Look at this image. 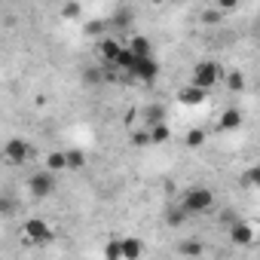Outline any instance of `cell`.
I'll list each match as a JSON object with an SVG mask.
<instances>
[{
    "instance_id": "2",
    "label": "cell",
    "mask_w": 260,
    "mask_h": 260,
    "mask_svg": "<svg viewBox=\"0 0 260 260\" xmlns=\"http://www.w3.org/2000/svg\"><path fill=\"white\" fill-rule=\"evenodd\" d=\"M181 208H184L187 214H205V211L214 208V193H211L208 187H193V190H187Z\"/></svg>"
},
{
    "instance_id": "9",
    "label": "cell",
    "mask_w": 260,
    "mask_h": 260,
    "mask_svg": "<svg viewBox=\"0 0 260 260\" xmlns=\"http://www.w3.org/2000/svg\"><path fill=\"white\" fill-rule=\"evenodd\" d=\"M230 242H233V245H251V242H254V230H251L245 220H236V223L230 226Z\"/></svg>"
},
{
    "instance_id": "13",
    "label": "cell",
    "mask_w": 260,
    "mask_h": 260,
    "mask_svg": "<svg viewBox=\"0 0 260 260\" xmlns=\"http://www.w3.org/2000/svg\"><path fill=\"white\" fill-rule=\"evenodd\" d=\"M46 169H49V172H61V169H68V153H58V150L49 153V156H46Z\"/></svg>"
},
{
    "instance_id": "8",
    "label": "cell",
    "mask_w": 260,
    "mask_h": 260,
    "mask_svg": "<svg viewBox=\"0 0 260 260\" xmlns=\"http://www.w3.org/2000/svg\"><path fill=\"white\" fill-rule=\"evenodd\" d=\"M122 49H125L122 40H98V55H101L107 64H116V58H119Z\"/></svg>"
},
{
    "instance_id": "21",
    "label": "cell",
    "mask_w": 260,
    "mask_h": 260,
    "mask_svg": "<svg viewBox=\"0 0 260 260\" xmlns=\"http://www.w3.org/2000/svg\"><path fill=\"white\" fill-rule=\"evenodd\" d=\"M205 144V132L202 128H190L187 132V147H202Z\"/></svg>"
},
{
    "instance_id": "1",
    "label": "cell",
    "mask_w": 260,
    "mask_h": 260,
    "mask_svg": "<svg viewBox=\"0 0 260 260\" xmlns=\"http://www.w3.org/2000/svg\"><path fill=\"white\" fill-rule=\"evenodd\" d=\"M220 80H223V71H220L217 61H199V64L193 68V74H190V83L199 86V89H205V92L214 89Z\"/></svg>"
},
{
    "instance_id": "16",
    "label": "cell",
    "mask_w": 260,
    "mask_h": 260,
    "mask_svg": "<svg viewBox=\"0 0 260 260\" xmlns=\"http://www.w3.org/2000/svg\"><path fill=\"white\" fill-rule=\"evenodd\" d=\"M226 89H230V92H245V77H242L239 71L226 74Z\"/></svg>"
},
{
    "instance_id": "17",
    "label": "cell",
    "mask_w": 260,
    "mask_h": 260,
    "mask_svg": "<svg viewBox=\"0 0 260 260\" xmlns=\"http://www.w3.org/2000/svg\"><path fill=\"white\" fill-rule=\"evenodd\" d=\"M144 122H147V128L156 125V122H162V107H159V104L147 107V110H144Z\"/></svg>"
},
{
    "instance_id": "19",
    "label": "cell",
    "mask_w": 260,
    "mask_h": 260,
    "mask_svg": "<svg viewBox=\"0 0 260 260\" xmlns=\"http://www.w3.org/2000/svg\"><path fill=\"white\" fill-rule=\"evenodd\" d=\"M86 166V153L83 150H68V169H83Z\"/></svg>"
},
{
    "instance_id": "4",
    "label": "cell",
    "mask_w": 260,
    "mask_h": 260,
    "mask_svg": "<svg viewBox=\"0 0 260 260\" xmlns=\"http://www.w3.org/2000/svg\"><path fill=\"white\" fill-rule=\"evenodd\" d=\"M22 236L28 239V242H49L52 239V230H49V223L46 220H40V217H28L25 220V226H22Z\"/></svg>"
},
{
    "instance_id": "14",
    "label": "cell",
    "mask_w": 260,
    "mask_h": 260,
    "mask_svg": "<svg viewBox=\"0 0 260 260\" xmlns=\"http://www.w3.org/2000/svg\"><path fill=\"white\" fill-rule=\"evenodd\" d=\"M128 49H132L138 58L141 55H150V40L147 37H132V40H128Z\"/></svg>"
},
{
    "instance_id": "22",
    "label": "cell",
    "mask_w": 260,
    "mask_h": 260,
    "mask_svg": "<svg viewBox=\"0 0 260 260\" xmlns=\"http://www.w3.org/2000/svg\"><path fill=\"white\" fill-rule=\"evenodd\" d=\"M181 254H193V257H196V254H202V245H199V242H184V245H181Z\"/></svg>"
},
{
    "instance_id": "23",
    "label": "cell",
    "mask_w": 260,
    "mask_h": 260,
    "mask_svg": "<svg viewBox=\"0 0 260 260\" xmlns=\"http://www.w3.org/2000/svg\"><path fill=\"white\" fill-rule=\"evenodd\" d=\"M217 7H220L223 13H230V10H236V7H239V0H217Z\"/></svg>"
},
{
    "instance_id": "12",
    "label": "cell",
    "mask_w": 260,
    "mask_h": 260,
    "mask_svg": "<svg viewBox=\"0 0 260 260\" xmlns=\"http://www.w3.org/2000/svg\"><path fill=\"white\" fill-rule=\"evenodd\" d=\"M169 138H172V132H169V125H166V122L150 125V141H153V144H166Z\"/></svg>"
},
{
    "instance_id": "3",
    "label": "cell",
    "mask_w": 260,
    "mask_h": 260,
    "mask_svg": "<svg viewBox=\"0 0 260 260\" xmlns=\"http://www.w3.org/2000/svg\"><path fill=\"white\" fill-rule=\"evenodd\" d=\"M55 172H49V169H43V172H37V175H31V181H28V190H31V196H37V199H46L52 190H55V178H52Z\"/></svg>"
},
{
    "instance_id": "5",
    "label": "cell",
    "mask_w": 260,
    "mask_h": 260,
    "mask_svg": "<svg viewBox=\"0 0 260 260\" xmlns=\"http://www.w3.org/2000/svg\"><path fill=\"white\" fill-rule=\"evenodd\" d=\"M28 156H31V147H28L25 138H10V141H7V147H4V159H7L10 166H22Z\"/></svg>"
},
{
    "instance_id": "7",
    "label": "cell",
    "mask_w": 260,
    "mask_h": 260,
    "mask_svg": "<svg viewBox=\"0 0 260 260\" xmlns=\"http://www.w3.org/2000/svg\"><path fill=\"white\" fill-rule=\"evenodd\" d=\"M242 122H245V113H242L239 107H230V110H223V113H220L217 128H220V132H236Z\"/></svg>"
},
{
    "instance_id": "25",
    "label": "cell",
    "mask_w": 260,
    "mask_h": 260,
    "mask_svg": "<svg viewBox=\"0 0 260 260\" xmlns=\"http://www.w3.org/2000/svg\"><path fill=\"white\" fill-rule=\"evenodd\" d=\"M0 211H4V214H13V202H10V199H0Z\"/></svg>"
},
{
    "instance_id": "11",
    "label": "cell",
    "mask_w": 260,
    "mask_h": 260,
    "mask_svg": "<svg viewBox=\"0 0 260 260\" xmlns=\"http://www.w3.org/2000/svg\"><path fill=\"white\" fill-rule=\"evenodd\" d=\"M141 254H144V242H138L135 236L122 239V260H138Z\"/></svg>"
},
{
    "instance_id": "10",
    "label": "cell",
    "mask_w": 260,
    "mask_h": 260,
    "mask_svg": "<svg viewBox=\"0 0 260 260\" xmlns=\"http://www.w3.org/2000/svg\"><path fill=\"white\" fill-rule=\"evenodd\" d=\"M205 95H208L205 89H199V86H193V83H190L187 89H181V95H178V98H181V104L196 107V104H202V101H205Z\"/></svg>"
},
{
    "instance_id": "20",
    "label": "cell",
    "mask_w": 260,
    "mask_h": 260,
    "mask_svg": "<svg viewBox=\"0 0 260 260\" xmlns=\"http://www.w3.org/2000/svg\"><path fill=\"white\" fill-rule=\"evenodd\" d=\"M104 257H107V260H119V257H122V239H113V242L104 248Z\"/></svg>"
},
{
    "instance_id": "24",
    "label": "cell",
    "mask_w": 260,
    "mask_h": 260,
    "mask_svg": "<svg viewBox=\"0 0 260 260\" xmlns=\"http://www.w3.org/2000/svg\"><path fill=\"white\" fill-rule=\"evenodd\" d=\"M64 16H68V19L80 16V4H68V7H64Z\"/></svg>"
},
{
    "instance_id": "18",
    "label": "cell",
    "mask_w": 260,
    "mask_h": 260,
    "mask_svg": "<svg viewBox=\"0 0 260 260\" xmlns=\"http://www.w3.org/2000/svg\"><path fill=\"white\" fill-rule=\"evenodd\" d=\"M202 22H205V25H220V22H223V10H220V7L205 10V13H202Z\"/></svg>"
},
{
    "instance_id": "15",
    "label": "cell",
    "mask_w": 260,
    "mask_h": 260,
    "mask_svg": "<svg viewBox=\"0 0 260 260\" xmlns=\"http://www.w3.org/2000/svg\"><path fill=\"white\" fill-rule=\"evenodd\" d=\"M242 184H248V187L260 190V162H257V166H251V169L242 175Z\"/></svg>"
},
{
    "instance_id": "6",
    "label": "cell",
    "mask_w": 260,
    "mask_h": 260,
    "mask_svg": "<svg viewBox=\"0 0 260 260\" xmlns=\"http://www.w3.org/2000/svg\"><path fill=\"white\" fill-rule=\"evenodd\" d=\"M132 77H138V80H147V83H153L156 80V74H159V64L153 61V55H141V58H135V68L128 71Z\"/></svg>"
}]
</instances>
